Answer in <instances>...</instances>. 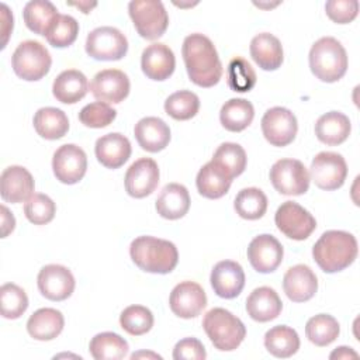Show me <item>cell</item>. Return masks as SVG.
Wrapping results in <instances>:
<instances>
[{"label":"cell","mask_w":360,"mask_h":360,"mask_svg":"<svg viewBox=\"0 0 360 360\" xmlns=\"http://www.w3.org/2000/svg\"><path fill=\"white\" fill-rule=\"evenodd\" d=\"M181 53L190 80L200 87L215 86L222 76V63L212 41L200 34H190L184 38Z\"/></svg>","instance_id":"6da1fadb"},{"label":"cell","mask_w":360,"mask_h":360,"mask_svg":"<svg viewBox=\"0 0 360 360\" xmlns=\"http://www.w3.org/2000/svg\"><path fill=\"white\" fill-rule=\"evenodd\" d=\"M312 256L325 273H338L357 257V240L346 231H326L315 242Z\"/></svg>","instance_id":"7a4b0ae2"},{"label":"cell","mask_w":360,"mask_h":360,"mask_svg":"<svg viewBox=\"0 0 360 360\" xmlns=\"http://www.w3.org/2000/svg\"><path fill=\"white\" fill-rule=\"evenodd\" d=\"M129 255L141 270L155 274L170 273L179 262V252L173 242L148 235L131 242Z\"/></svg>","instance_id":"3957f363"},{"label":"cell","mask_w":360,"mask_h":360,"mask_svg":"<svg viewBox=\"0 0 360 360\" xmlns=\"http://www.w3.org/2000/svg\"><path fill=\"white\" fill-rule=\"evenodd\" d=\"M309 68L316 79L333 83L342 79L347 70V53L343 45L333 37H322L309 49Z\"/></svg>","instance_id":"277c9868"},{"label":"cell","mask_w":360,"mask_h":360,"mask_svg":"<svg viewBox=\"0 0 360 360\" xmlns=\"http://www.w3.org/2000/svg\"><path fill=\"white\" fill-rule=\"evenodd\" d=\"M202 328L214 347L221 352L235 350L246 336L243 322L224 308L210 309L202 319Z\"/></svg>","instance_id":"5b68a950"},{"label":"cell","mask_w":360,"mask_h":360,"mask_svg":"<svg viewBox=\"0 0 360 360\" xmlns=\"http://www.w3.org/2000/svg\"><path fill=\"white\" fill-rule=\"evenodd\" d=\"M52 58L49 51L38 41L28 39L21 42L11 56L14 73L27 82L42 79L51 69Z\"/></svg>","instance_id":"8992f818"},{"label":"cell","mask_w":360,"mask_h":360,"mask_svg":"<svg viewBox=\"0 0 360 360\" xmlns=\"http://www.w3.org/2000/svg\"><path fill=\"white\" fill-rule=\"evenodd\" d=\"M128 13L138 34L145 39H158L167 30L169 15L159 0H132Z\"/></svg>","instance_id":"52a82bcc"},{"label":"cell","mask_w":360,"mask_h":360,"mask_svg":"<svg viewBox=\"0 0 360 360\" xmlns=\"http://www.w3.org/2000/svg\"><path fill=\"white\" fill-rule=\"evenodd\" d=\"M86 52L96 60H120L127 55V37L115 27H97L86 38Z\"/></svg>","instance_id":"ba28073f"},{"label":"cell","mask_w":360,"mask_h":360,"mask_svg":"<svg viewBox=\"0 0 360 360\" xmlns=\"http://www.w3.org/2000/svg\"><path fill=\"white\" fill-rule=\"evenodd\" d=\"M309 173L297 159H280L270 169L273 187L284 195H301L309 188Z\"/></svg>","instance_id":"9c48e42d"},{"label":"cell","mask_w":360,"mask_h":360,"mask_svg":"<svg viewBox=\"0 0 360 360\" xmlns=\"http://www.w3.org/2000/svg\"><path fill=\"white\" fill-rule=\"evenodd\" d=\"M347 176V165L336 152H319L311 163L309 179L316 187L332 191L343 186Z\"/></svg>","instance_id":"30bf717a"},{"label":"cell","mask_w":360,"mask_h":360,"mask_svg":"<svg viewBox=\"0 0 360 360\" xmlns=\"http://www.w3.org/2000/svg\"><path fill=\"white\" fill-rule=\"evenodd\" d=\"M274 222L281 233L294 240L307 239L316 228L312 214L294 201H284L277 208Z\"/></svg>","instance_id":"8fae6325"},{"label":"cell","mask_w":360,"mask_h":360,"mask_svg":"<svg viewBox=\"0 0 360 360\" xmlns=\"http://www.w3.org/2000/svg\"><path fill=\"white\" fill-rule=\"evenodd\" d=\"M295 115L285 107L269 108L262 118V132L273 146H287L297 135Z\"/></svg>","instance_id":"7c38bea8"},{"label":"cell","mask_w":360,"mask_h":360,"mask_svg":"<svg viewBox=\"0 0 360 360\" xmlns=\"http://www.w3.org/2000/svg\"><path fill=\"white\" fill-rule=\"evenodd\" d=\"M52 169L56 180L60 183L76 184L86 174L87 156L84 150L75 143L62 145L53 153Z\"/></svg>","instance_id":"4fadbf2b"},{"label":"cell","mask_w":360,"mask_h":360,"mask_svg":"<svg viewBox=\"0 0 360 360\" xmlns=\"http://www.w3.org/2000/svg\"><path fill=\"white\" fill-rule=\"evenodd\" d=\"M39 292L51 301H63L75 290L76 281L72 271L62 264L44 266L37 277Z\"/></svg>","instance_id":"5bb4252c"},{"label":"cell","mask_w":360,"mask_h":360,"mask_svg":"<svg viewBox=\"0 0 360 360\" xmlns=\"http://www.w3.org/2000/svg\"><path fill=\"white\" fill-rule=\"evenodd\" d=\"M129 79L120 69H104L96 73L90 83L91 94L97 101L118 104L129 94Z\"/></svg>","instance_id":"9a60e30c"},{"label":"cell","mask_w":360,"mask_h":360,"mask_svg":"<svg viewBox=\"0 0 360 360\" xmlns=\"http://www.w3.org/2000/svg\"><path fill=\"white\" fill-rule=\"evenodd\" d=\"M127 193L134 198H143L152 194L159 184V167L150 158L135 160L127 170L124 179Z\"/></svg>","instance_id":"2e32d148"},{"label":"cell","mask_w":360,"mask_h":360,"mask_svg":"<svg viewBox=\"0 0 360 360\" xmlns=\"http://www.w3.org/2000/svg\"><path fill=\"white\" fill-rule=\"evenodd\" d=\"M170 309L183 319H191L201 314L207 305V295L195 281H181L170 292Z\"/></svg>","instance_id":"e0dca14e"},{"label":"cell","mask_w":360,"mask_h":360,"mask_svg":"<svg viewBox=\"0 0 360 360\" xmlns=\"http://www.w3.org/2000/svg\"><path fill=\"white\" fill-rule=\"evenodd\" d=\"M284 250L281 243L269 233L253 238L248 246V259L259 273H271L283 262Z\"/></svg>","instance_id":"ac0fdd59"},{"label":"cell","mask_w":360,"mask_h":360,"mask_svg":"<svg viewBox=\"0 0 360 360\" xmlns=\"http://www.w3.org/2000/svg\"><path fill=\"white\" fill-rule=\"evenodd\" d=\"M210 281L218 297L231 300L242 292L245 287V273L239 263L233 260H222L214 266Z\"/></svg>","instance_id":"d6986e66"},{"label":"cell","mask_w":360,"mask_h":360,"mask_svg":"<svg viewBox=\"0 0 360 360\" xmlns=\"http://www.w3.org/2000/svg\"><path fill=\"white\" fill-rule=\"evenodd\" d=\"M34 179L31 173L18 165L8 166L0 176V194L7 202H22L27 201L34 193Z\"/></svg>","instance_id":"ffe728a7"},{"label":"cell","mask_w":360,"mask_h":360,"mask_svg":"<svg viewBox=\"0 0 360 360\" xmlns=\"http://www.w3.org/2000/svg\"><path fill=\"white\" fill-rule=\"evenodd\" d=\"M141 68L146 77L156 82L166 80L173 75L176 68L174 53L162 42L150 44L142 52Z\"/></svg>","instance_id":"44dd1931"},{"label":"cell","mask_w":360,"mask_h":360,"mask_svg":"<svg viewBox=\"0 0 360 360\" xmlns=\"http://www.w3.org/2000/svg\"><path fill=\"white\" fill-rule=\"evenodd\" d=\"M283 288L291 301L305 302L318 291V278L309 266L295 264L285 271Z\"/></svg>","instance_id":"7402d4cb"},{"label":"cell","mask_w":360,"mask_h":360,"mask_svg":"<svg viewBox=\"0 0 360 360\" xmlns=\"http://www.w3.org/2000/svg\"><path fill=\"white\" fill-rule=\"evenodd\" d=\"M131 150L129 139L120 132H111L100 136L94 146L97 160L107 169L121 167L129 159Z\"/></svg>","instance_id":"603a6c76"},{"label":"cell","mask_w":360,"mask_h":360,"mask_svg":"<svg viewBox=\"0 0 360 360\" xmlns=\"http://www.w3.org/2000/svg\"><path fill=\"white\" fill-rule=\"evenodd\" d=\"M135 139L146 152H160L170 142L169 125L158 117L141 118L134 128Z\"/></svg>","instance_id":"cb8c5ba5"},{"label":"cell","mask_w":360,"mask_h":360,"mask_svg":"<svg viewBox=\"0 0 360 360\" xmlns=\"http://www.w3.org/2000/svg\"><path fill=\"white\" fill-rule=\"evenodd\" d=\"M283 309L278 294L270 287L255 288L246 300V312L256 322H269L276 319Z\"/></svg>","instance_id":"d4e9b609"},{"label":"cell","mask_w":360,"mask_h":360,"mask_svg":"<svg viewBox=\"0 0 360 360\" xmlns=\"http://www.w3.org/2000/svg\"><path fill=\"white\" fill-rule=\"evenodd\" d=\"M250 56L263 70H276L281 66L284 53L283 45L277 37L270 32H262L250 41Z\"/></svg>","instance_id":"484cf974"},{"label":"cell","mask_w":360,"mask_h":360,"mask_svg":"<svg viewBox=\"0 0 360 360\" xmlns=\"http://www.w3.org/2000/svg\"><path fill=\"white\" fill-rule=\"evenodd\" d=\"M232 177L215 162L210 160L197 173L195 184L198 193L205 198H221L231 187Z\"/></svg>","instance_id":"4316f807"},{"label":"cell","mask_w":360,"mask_h":360,"mask_svg":"<svg viewBox=\"0 0 360 360\" xmlns=\"http://www.w3.org/2000/svg\"><path fill=\"white\" fill-rule=\"evenodd\" d=\"M188 208H190L188 190L179 183L166 184L156 200V211L162 218H166V219H179L184 217Z\"/></svg>","instance_id":"83f0119b"},{"label":"cell","mask_w":360,"mask_h":360,"mask_svg":"<svg viewBox=\"0 0 360 360\" xmlns=\"http://www.w3.org/2000/svg\"><path fill=\"white\" fill-rule=\"evenodd\" d=\"M87 77L76 69L63 70L56 76L52 84L53 97L63 104H75L80 101L87 94Z\"/></svg>","instance_id":"f1b7e54d"},{"label":"cell","mask_w":360,"mask_h":360,"mask_svg":"<svg viewBox=\"0 0 360 360\" xmlns=\"http://www.w3.org/2000/svg\"><path fill=\"white\" fill-rule=\"evenodd\" d=\"M352 131V124L347 115L339 111H329L321 115L315 122L316 138L326 145L335 146L345 142Z\"/></svg>","instance_id":"f546056e"},{"label":"cell","mask_w":360,"mask_h":360,"mask_svg":"<svg viewBox=\"0 0 360 360\" xmlns=\"http://www.w3.org/2000/svg\"><path fill=\"white\" fill-rule=\"evenodd\" d=\"M65 318L55 308H39L27 321V330L37 340H52L62 332Z\"/></svg>","instance_id":"4dcf8cb0"},{"label":"cell","mask_w":360,"mask_h":360,"mask_svg":"<svg viewBox=\"0 0 360 360\" xmlns=\"http://www.w3.org/2000/svg\"><path fill=\"white\" fill-rule=\"evenodd\" d=\"M60 14L48 0H31L25 4L22 17L28 30L38 35H46Z\"/></svg>","instance_id":"1f68e13d"},{"label":"cell","mask_w":360,"mask_h":360,"mask_svg":"<svg viewBox=\"0 0 360 360\" xmlns=\"http://www.w3.org/2000/svg\"><path fill=\"white\" fill-rule=\"evenodd\" d=\"M34 128L37 134L45 139L55 141L66 135L69 131L68 115L55 107H42L34 114Z\"/></svg>","instance_id":"d6a6232c"},{"label":"cell","mask_w":360,"mask_h":360,"mask_svg":"<svg viewBox=\"0 0 360 360\" xmlns=\"http://www.w3.org/2000/svg\"><path fill=\"white\" fill-rule=\"evenodd\" d=\"M255 117V108L250 101L245 98H231L225 101L219 111V120L225 129L231 132H240L248 128Z\"/></svg>","instance_id":"836d02e7"},{"label":"cell","mask_w":360,"mask_h":360,"mask_svg":"<svg viewBox=\"0 0 360 360\" xmlns=\"http://www.w3.org/2000/svg\"><path fill=\"white\" fill-rule=\"evenodd\" d=\"M264 346L274 357L287 359L298 352L300 338L292 328L287 325H277L266 332Z\"/></svg>","instance_id":"e575fe53"},{"label":"cell","mask_w":360,"mask_h":360,"mask_svg":"<svg viewBox=\"0 0 360 360\" xmlns=\"http://www.w3.org/2000/svg\"><path fill=\"white\" fill-rule=\"evenodd\" d=\"M128 343L114 332L97 333L89 345L90 354L96 360H120L128 353Z\"/></svg>","instance_id":"d590c367"},{"label":"cell","mask_w":360,"mask_h":360,"mask_svg":"<svg viewBox=\"0 0 360 360\" xmlns=\"http://www.w3.org/2000/svg\"><path fill=\"white\" fill-rule=\"evenodd\" d=\"M233 208L240 218L255 221L266 214L267 197L257 187L242 188L235 197Z\"/></svg>","instance_id":"8d00e7d4"},{"label":"cell","mask_w":360,"mask_h":360,"mask_svg":"<svg viewBox=\"0 0 360 360\" xmlns=\"http://www.w3.org/2000/svg\"><path fill=\"white\" fill-rule=\"evenodd\" d=\"M340 328L338 321L329 314H318L308 319L305 325V335L315 346H328L336 340Z\"/></svg>","instance_id":"74e56055"},{"label":"cell","mask_w":360,"mask_h":360,"mask_svg":"<svg viewBox=\"0 0 360 360\" xmlns=\"http://www.w3.org/2000/svg\"><path fill=\"white\" fill-rule=\"evenodd\" d=\"M212 162L219 165L233 179L245 172L248 158L245 149L239 143L225 142L215 150Z\"/></svg>","instance_id":"f35d334b"},{"label":"cell","mask_w":360,"mask_h":360,"mask_svg":"<svg viewBox=\"0 0 360 360\" xmlns=\"http://www.w3.org/2000/svg\"><path fill=\"white\" fill-rule=\"evenodd\" d=\"M200 110V98L190 90H179L170 94L165 101V111L177 121L193 118Z\"/></svg>","instance_id":"ab89813d"},{"label":"cell","mask_w":360,"mask_h":360,"mask_svg":"<svg viewBox=\"0 0 360 360\" xmlns=\"http://www.w3.org/2000/svg\"><path fill=\"white\" fill-rule=\"evenodd\" d=\"M28 308L25 291L14 283H6L0 288V311L3 318L17 319Z\"/></svg>","instance_id":"60d3db41"},{"label":"cell","mask_w":360,"mask_h":360,"mask_svg":"<svg viewBox=\"0 0 360 360\" xmlns=\"http://www.w3.org/2000/svg\"><path fill=\"white\" fill-rule=\"evenodd\" d=\"M226 83L231 90L238 93H246L255 87L256 73L246 59L236 56L228 63Z\"/></svg>","instance_id":"b9f144b4"},{"label":"cell","mask_w":360,"mask_h":360,"mask_svg":"<svg viewBox=\"0 0 360 360\" xmlns=\"http://www.w3.org/2000/svg\"><path fill=\"white\" fill-rule=\"evenodd\" d=\"M120 325L127 333L141 336L152 329L153 315L150 309L143 305H129L121 312Z\"/></svg>","instance_id":"7bdbcfd3"},{"label":"cell","mask_w":360,"mask_h":360,"mask_svg":"<svg viewBox=\"0 0 360 360\" xmlns=\"http://www.w3.org/2000/svg\"><path fill=\"white\" fill-rule=\"evenodd\" d=\"M79 34V22L68 14H60L52 28L45 35L46 41L55 48H66L72 45Z\"/></svg>","instance_id":"ee69618b"},{"label":"cell","mask_w":360,"mask_h":360,"mask_svg":"<svg viewBox=\"0 0 360 360\" xmlns=\"http://www.w3.org/2000/svg\"><path fill=\"white\" fill-rule=\"evenodd\" d=\"M55 212L56 205L52 198L41 193H34L24 204V214L34 225H45L51 222Z\"/></svg>","instance_id":"f6af8a7d"},{"label":"cell","mask_w":360,"mask_h":360,"mask_svg":"<svg viewBox=\"0 0 360 360\" xmlns=\"http://www.w3.org/2000/svg\"><path fill=\"white\" fill-rule=\"evenodd\" d=\"M117 117V111L107 103L94 101L84 105L79 112V120L89 128H104Z\"/></svg>","instance_id":"bcb514c9"},{"label":"cell","mask_w":360,"mask_h":360,"mask_svg":"<svg viewBox=\"0 0 360 360\" xmlns=\"http://www.w3.org/2000/svg\"><path fill=\"white\" fill-rule=\"evenodd\" d=\"M326 15L338 22L347 24L357 17L359 1L357 0H329L325 3Z\"/></svg>","instance_id":"7dc6e473"},{"label":"cell","mask_w":360,"mask_h":360,"mask_svg":"<svg viewBox=\"0 0 360 360\" xmlns=\"http://www.w3.org/2000/svg\"><path fill=\"white\" fill-rule=\"evenodd\" d=\"M205 357V347L195 338H184L179 340L173 349L174 360H204Z\"/></svg>","instance_id":"c3c4849f"},{"label":"cell","mask_w":360,"mask_h":360,"mask_svg":"<svg viewBox=\"0 0 360 360\" xmlns=\"http://www.w3.org/2000/svg\"><path fill=\"white\" fill-rule=\"evenodd\" d=\"M0 10H1V34H3V42H1V48L6 46L7 44V39H8V35L10 32L13 31V14L10 13L8 7L1 3L0 4Z\"/></svg>","instance_id":"681fc988"},{"label":"cell","mask_w":360,"mask_h":360,"mask_svg":"<svg viewBox=\"0 0 360 360\" xmlns=\"http://www.w3.org/2000/svg\"><path fill=\"white\" fill-rule=\"evenodd\" d=\"M1 238H6L15 228V218L6 205H1Z\"/></svg>","instance_id":"f907efd6"},{"label":"cell","mask_w":360,"mask_h":360,"mask_svg":"<svg viewBox=\"0 0 360 360\" xmlns=\"http://www.w3.org/2000/svg\"><path fill=\"white\" fill-rule=\"evenodd\" d=\"M329 357H330V359H349V357L357 359V353H356L352 347L340 346V347H338L335 352H332Z\"/></svg>","instance_id":"816d5d0a"},{"label":"cell","mask_w":360,"mask_h":360,"mask_svg":"<svg viewBox=\"0 0 360 360\" xmlns=\"http://www.w3.org/2000/svg\"><path fill=\"white\" fill-rule=\"evenodd\" d=\"M69 4H70V6H76V7H79V8H80L83 13H86V14H87V13H90V10H91L93 7H96V6H97V3H89V1H86V3H84V1H83V3H80V1H79V3H69Z\"/></svg>","instance_id":"f5cc1de1"},{"label":"cell","mask_w":360,"mask_h":360,"mask_svg":"<svg viewBox=\"0 0 360 360\" xmlns=\"http://www.w3.org/2000/svg\"><path fill=\"white\" fill-rule=\"evenodd\" d=\"M139 357H152V359H162L159 354L156 353H150V352H138V353H134L131 356V359H139Z\"/></svg>","instance_id":"db71d44e"}]
</instances>
